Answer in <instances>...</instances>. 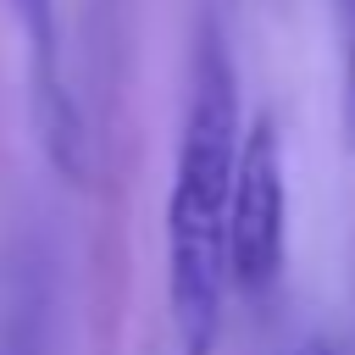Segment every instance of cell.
I'll list each match as a JSON object with an SVG mask.
<instances>
[{
    "mask_svg": "<svg viewBox=\"0 0 355 355\" xmlns=\"http://www.w3.org/2000/svg\"><path fill=\"white\" fill-rule=\"evenodd\" d=\"M239 72L216 17L194 39L189 105L166 189V311L183 355H211L227 311V205L239 172Z\"/></svg>",
    "mask_w": 355,
    "mask_h": 355,
    "instance_id": "cell-1",
    "label": "cell"
},
{
    "mask_svg": "<svg viewBox=\"0 0 355 355\" xmlns=\"http://www.w3.org/2000/svg\"><path fill=\"white\" fill-rule=\"evenodd\" d=\"M288 255V189H283V139L272 111H261L239 139L233 205H227V294L266 300Z\"/></svg>",
    "mask_w": 355,
    "mask_h": 355,
    "instance_id": "cell-2",
    "label": "cell"
},
{
    "mask_svg": "<svg viewBox=\"0 0 355 355\" xmlns=\"http://www.w3.org/2000/svg\"><path fill=\"white\" fill-rule=\"evenodd\" d=\"M22 55H28V111H33V139L44 161L67 178H89V122L78 105V89L67 78V44H61V0H11Z\"/></svg>",
    "mask_w": 355,
    "mask_h": 355,
    "instance_id": "cell-3",
    "label": "cell"
},
{
    "mask_svg": "<svg viewBox=\"0 0 355 355\" xmlns=\"http://www.w3.org/2000/svg\"><path fill=\"white\" fill-rule=\"evenodd\" d=\"M344 55H349V83H344V105H349V139H355V0H344Z\"/></svg>",
    "mask_w": 355,
    "mask_h": 355,
    "instance_id": "cell-4",
    "label": "cell"
},
{
    "mask_svg": "<svg viewBox=\"0 0 355 355\" xmlns=\"http://www.w3.org/2000/svg\"><path fill=\"white\" fill-rule=\"evenodd\" d=\"M300 355H333V349H327L322 338H311V344H300Z\"/></svg>",
    "mask_w": 355,
    "mask_h": 355,
    "instance_id": "cell-5",
    "label": "cell"
}]
</instances>
